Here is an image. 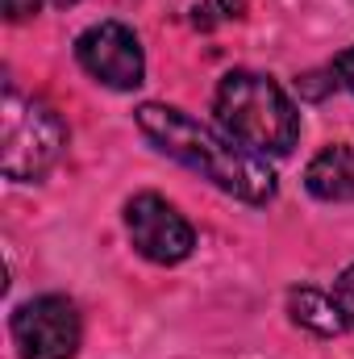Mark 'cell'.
<instances>
[{
	"mask_svg": "<svg viewBox=\"0 0 354 359\" xmlns=\"http://www.w3.org/2000/svg\"><path fill=\"white\" fill-rule=\"evenodd\" d=\"M138 130L183 168H192L196 176L217 184L221 192L246 201V205H267L275 196V172L263 163V155L246 151L242 142H234L229 134H217L208 126H200L196 117H187L176 104H142L138 113Z\"/></svg>",
	"mask_w": 354,
	"mask_h": 359,
	"instance_id": "1",
	"label": "cell"
},
{
	"mask_svg": "<svg viewBox=\"0 0 354 359\" xmlns=\"http://www.w3.org/2000/svg\"><path fill=\"white\" fill-rule=\"evenodd\" d=\"M217 126L255 155H292L300 138V113L271 76L229 72L213 96Z\"/></svg>",
	"mask_w": 354,
	"mask_h": 359,
	"instance_id": "2",
	"label": "cell"
},
{
	"mask_svg": "<svg viewBox=\"0 0 354 359\" xmlns=\"http://www.w3.org/2000/svg\"><path fill=\"white\" fill-rule=\"evenodd\" d=\"M67 151V126L63 117L38 100L17 92V84H4V104H0V168L17 184L42 180Z\"/></svg>",
	"mask_w": 354,
	"mask_h": 359,
	"instance_id": "3",
	"label": "cell"
},
{
	"mask_svg": "<svg viewBox=\"0 0 354 359\" xmlns=\"http://www.w3.org/2000/svg\"><path fill=\"white\" fill-rule=\"evenodd\" d=\"M125 230H129L134 251L150 264H163V268L183 264L196 247L192 222L159 192H138L125 201Z\"/></svg>",
	"mask_w": 354,
	"mask_h": 359,
	"instance_id": "4",
	"label": "cell"
},
{
	"mask_svg": "<svg viewBox=\"0 0 354 359\" xmlns=\"http://www.w3.org/2000/svg\"><path fill=\"white\" fill-rule=\"evenodd\" d=\"M80 339H84L80 309L59 292L34 297L13 313V343L21 359H71L80 351Z\"/></svg>",
	"mask_w": 354,
	"mask_h": 359,
	"instance_id": "5",
	"label": "cell"
},
{
	"mask_svg": "<svg viewBox=\"0 0 354 359\" xmlns=\"http://www.w3.org/2000/svg\"><path fill=\"white\" fill-rule=\"evenodd\" d=\"M76 59L96 84L113 92H129L146 76V55L142 42L129 25L121 21H96L76 38Z\"/></svg>",
	"mask_w": 354,
	"mask_h": 359,
	"instance_id": "6",
	"label": "cell"
},
{
	"mask_svg": "<svg viewBox=\"0 0 354 359\" xmlns=\"http://www.w3.org/2000/svg\"><path fill=\"white\" fill-rule=\"evenodd\" d=\"M304 188L325 205L354 201V142H334L304 168Z\"/></svg>",
	"mask_w": 354,
	"mask_h": 359,
	"instance_id": "7",
	"label": "cell"
},
{
	"mask_svg": "<svg viewBox=\"0 0 354 359\" xmlns=\"http://www.w3.org/2000/svg\"><path fill=\"white\" fill-rule=\"evenodd\" d=\"M288 313H292L296 326H304L317 339H334V334H346L351 330L338 297L325 292V288H313V284H300V288L288 292Z\"/></svg>",
	"mask_w": 354,
	"mask_h": 359,
	"instance_id": "8",
	"label": "cell"
},
{
	"mask_svg": "<svg viewBox=\"0 0 354 359\" xmlns=\"http://www.w3.org/2000/svg\"><path fill=\"white\" fill-rule=\"evenodd\" d=\"M196 17V25L200 29H208V25H217V21H238L242 13H246V0H204V4H196L192 8Z\"/></svg>",
	"mask_w": 354,
	"mask_h": 359,
	"instance_id": "9",
	"label": "cell"
},
{
	"mask_svg": "<svg viewBox=\"0 0 354 359\" xmlns=\"http://www.w3.org/2000/svg\"><path fill=\"white\" fill-rule=\"evenodd\" d=\"M334 297H338V305H342V313H346V322L354 330V264L334 280Z\"/></svg>",
	"mask_w": 354,
	"mask_h": 359,
	"instance_id": "10",
	"label": "cell"
},
{
	"mask_svg": "<svg viewBox=\"0 0 354 359\" xmlns=\"http://www.w3.org/2000/svg\"><path fill=\"white\" fill-rule=\"evenodd\" d=\"M330 72H334V80L354 96V46L338 50V59H334V67H330Z\"/></svg>",
	"mask_w": 354,
	"mask_h": 359,
	"instance_id": "11",
	"label": "cell"
},
{
	"mask_svg": "<svg viewBox=\"0 0 354 359\" xmlns=\"http://www.w3.org/2000/svg\"><path fill=\"white\" fill-rule=\"evenodd\" d=\"M0 4H4V17L8 21H29L42 8V0H0Z\"/></svg>",
	"mask_w": 354,
	"mask_h": 359,
	"instance_id": "12",
	"label": "cell"
},
{
	"mask_svg": "<svg viewBox=\"0 0 354 359\" xmlns=\"http://www.w3.org/2000/svg\"><path fill=\"white\" fill-rule=\"evenodd\" d=\"M55 4H63V8H67V4H80V0H55Z\"/></svg>",
	"mask_w": 354,
	"mask_h": 359,
	"instance_id": "13",
	"label": "cell"
}]
</instances>
